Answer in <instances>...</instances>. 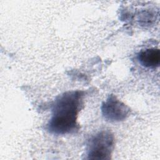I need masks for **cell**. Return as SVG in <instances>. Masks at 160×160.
<instances>
[{
  "instance_id": "1",
  "label": "cell",
  "mask_w": 160,
  "mask_h": 160,
  "mask_svg": "<svg viewBox=\"0 0 160 160\" xmlns=\"http://www.w3.org/2000/svg\"><path fill=\"white\" fill-rule=\"evenodd\" d=\"M83 92L68 91L55 101L48 124L49 131L56 135L68 134L78 130L77 119L82 102Z\"/></svg>"
},
{
  "instance_id": "2",
  "label": "cell",
  "mask_w": 160,
  "mask_h": 160,
  "mask_svg": "<svg viewBox=\"0 0 160 160\" xmlns=\"http://www.w3.org/2000/svg\"><path fill=\"white\" fill-rule=\"evenodd\" d=\"M114 138L109 131H102L92 136L88 144L87 155L91 159H109L113 149Z\"/></svg>"
},
{
  "instance_id": "3",
  "label": "cell",
  "mask_w": 160,
  "mask_h": 160,
  "mask_svg": "<svg viewBox=\"0 0 160 160\" xmlns=\"http://www.w3.org/2000/svg\"><path fill=\"white\" fill-rule=\"evenodd\" d=\"M102 111L107 119L111 121H119L126 118L129 109L115 96H111L102 104Z\"/></svg>"
},
{
  "instance_id": "4",
  "label": "cell",
  "mask_w": 160,
  "mask_h": 160,
  "mask_svg": "<svg viewBox=\"0 0 160 160\" xmlns=\"http://www.w3.org/2000/svg\"><path fill=\"white\" fill-rule=\"evenodd\" d=\"M141 64L146 68L154 69L160 62V51L157 48H149L141 51L138 55Z\"/></svg>"
}]
</instances>
